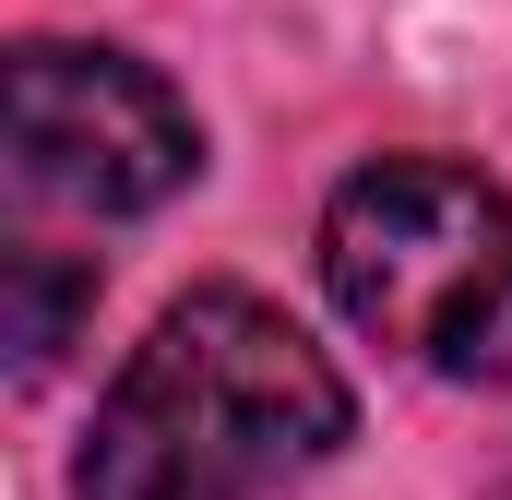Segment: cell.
I'll return each mask as SVG.
<instances>
[{"mask_svg":"<svg viewBox=\"0 0 512 500\" xmlns=\"http://www.w3.org/2000/svg\"><path fill=\"white\" fill-rule=\"evenodd\" d=\"M334 310L429 381H512V203L465 155H370L322 203Z\"/></svg>","mask_w":512,"mask_h":500,"instance_id":"cell-2","label":"cell"},{"mask_svg":"<svg viewBox=\"0 0 512 500\" xmlns=\"http://www.w3.org/2000/svg\"><path fill=\"white\" fill-rule=\"evenodd\" d=\"M358 429L346 370L251 286H191L96 393L72 500H298Z\"/></svg>","mask_w":512,"mask_h":500,"instance_id":"cell-1","label":"cell"},{"mask_svg":"<svg viewBox=\"0 0 512 500\" xmlns=\"http://www.w3.org/2000/svg\"><path fill=\"white\" fill-rule=\"evenodd\" d=\"M0 143H12V179L36 203H72V215H155L203 167V131L179 108V84L143 72L131 48H72V36L12 48Z\"/></svg>","mask_w":512,"mask_h":500,"instance_id":"cell-3","label":"cell"},{"mask_svg":"<svg viewBox=\"0 0 512 500\" xmlns=\"http://www.w3.org/2000/svg\"><path fill=\"white\" fill-rule=\"evenodd\" d=\"M0 298H12V370H60V346H72V322L96 310V262H72V250H12L0 262Z\"/></svg>","mask_w":512,"mask_h":500,"instance_id":"cell-4","label":"cell"}]
</instances>
